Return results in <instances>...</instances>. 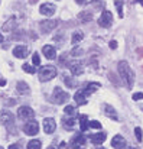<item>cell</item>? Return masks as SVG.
I'll list each match as a JSON object with an SVG mask.
<instances>
[{"instance_id":"obj_1","label":"cell","mask_w":143,"mask_h":149,"mask_svg":"<svg viewBox=\"0 0 143 149\" xmlns=\"http://www.w3.org/2000/svg\"><path fill=\"white\" fill-rule=\"evenodd\" d=\"M119 74H120L123 83L126 84V87L127 88H132L133 87V83H135V72L132 71L130 65L126 61H120L119 62Z\"/></svg>"},{"instance_id":"obj_2","label":"cell","mask_w":143,"mask_h":149,"mask_svg":"<svg viewBox=\"0 0 143 149\" xmlns=\"http://www.w3.org/2000/svg\"><path fill=\"white\" fill-rule=\"evenodd\" d=\"M55 77H56V68L53 65H44L39 70V81H42V83L51 81Z\"/></svg>"},{"instance_id":"obj_3","label":"cell","mask_w":143,"mask_h":149,"mask_svg":"<svg viewBox=\"0 0 143 149\" xmlns=\"http://www.w3.org/2000/svg\"><path fill=\"white\" fill-rule=\"evenodd\" d=\"M68 99H69V94H68L67 91H64L61 87H55V88H53L52 101H53L55 104H62V103H65Z\"/></svg>"},{"instance_id":"obj_4","label":"cell","mask_w":143,"mask_h":149,"mask_svg":"<svg viewBox=\"0 0 143 149\" xmlns=\"http://www.w3.org/2000/svg\"><path fill=\"white\" fill-rule=\"evenodd\" d=\"M111 23H113V15H111V12L110 10H104L101 13L100 19H98V25L103 26V28H110Z\"/></svg>"},{"instance_id":"obj_5","label":"cell","mask_w":143,"mask_h":149,"mask_svg":"<svg viewBox=\"0 0 143 149\" xmlns=\"http://www.w3.org/2000/svg\"><path fill=\"white\" fill-rule=\"evenodd\" d=\"M17 116H19L22 120H29V119H33L35 111H33L29 106H22V107L17 109Z\"/></svg>"},{"instance_id":"obj_6","label":"cell","mask_w":143,"mask_h":149,"mask_svg":"<svg viewBox=\"0 0 143 149\" xmlns=\"http://www.w3.org/2000/svg\"><path fill=\"white\" fill-rule=\"evenodd\" d=\"M38 130H39V123L35 122V120H31V122L28 120V123H25V126H23V132L26 135H29V136L36 135Z\"/></svg>"},{"instance_id":"obj_7","label":"cell","mask_w":143,"mask_h":149,"mask_svg":"<svg viewBox=\"0 0 143 149\" xmlns=\"http://www.w3.org/2000/svg\"><path fill=\"white\" fill-rule=\"evenodd\" d=\"M55 129H56V123H55V120L52 117L44 119V130H45V133L51 135V133L55 132Z\"/></svg>"},{"instance_id":"obj_8","label":"cell","mask_w":143,"mask_h":149,"mask_svg":"<svg viewBox=\"0 0 143 149\" xmlns=\"http://www.w3.org/2000/svg\"><path fill=\"white\" fill-rule=\"evenodd\" d=\"M55 4H52V3H44V4H41V7H39V12H41V15H44V16H52L53 13H55Z\"/></svg>"},{"instance_id":"obj_9","label":"cell","mask_w":143,"mask_h":149,"mask_svg":"<svg viewBox=\"0 0 143 149\" xmlns=\"http://www.w3.org/2000/svg\"><path fill=\"white\" fill-rule=\"evenodd\" d=\"M111 146L114 149H124L126 148V139L121 135H116L111 139Z\"/></svg>"},{"instance_id":"obj_10","label":"cell","mask_w":143,"mask_h":149,"mask_svg":"<svg viewBox=\"0 0 143 149\" xmlns=\"http://www.w3.org/2000/svg\"><path fill=\"white\" fill-rule=\"evenodd\" d=\"M56 25H58V22H56L55 19H47V20L41 22V29H42V32L47 33V32H49V31L55 29Z\"/></svg>"},{"instance_id":"obj_11","label":"cell","mask_w":143,"mask_h":149,"mask_svg":"<svg viewBox=\"0 0 143 149\" xmlns=\"http://www.w3.org/2000/svg\"><path fill=\"white\" fill-rule=\"evenodd\" d=\"M68 67H69V70H71V72H72L74 75H81V74L84 72V65H83V62H80V61H74V62H71Z\"/></svg>"},{"instance_id":"obj_12","label":"cell","mask_w":143,"mask_h":149,"mask_svg":"<svg viewBox=\"0 0 143 149\" xmlns=\"http://www.w3.org/2000/svg\"><path fill=\"white\" fill-rule=\"evenodd\" d=\"M0 122L3 125H12L13 123V114L7 110H1L0 111Z\"/></svg>"},{"instance_id":"obj_13","label":"cell","mask_w":143,"mask_h":149,"mask_svg":"<svg viewBox=\"0 0 143 149\" xmlns=\"http://www.w3.org/2000/svg\"><path fill=\"white\" fill-rule=\"evenodd\" d=\"M84 143H85V138L83 135H80V133H77L72 138V141H71V146L72 148H81V146H84Z\"/></svg>"},{"instance_id":"obj_14","label":"cell","mask_w":143,"mask_h":149,"mask_svg":"<svg viewBox=\"0 0 143 149\" xmlns=\"http://www.w3.org/2000/svg\"><path fill=\"white\" fill-rule=\"evenodd\" d=\"M100 87H101V86H100V83H90V84H88L85 88H83L81 91L84 93V96H85V97H88L90 94H93L94 91H97Z\"/></svg>"},{"instance_id":"obj_15","label":"cell","mask_w":143,"mask_h":149,"mask_svg":"<svg viewBox=\"0 0 143 149\" xmlns=\"http://www.w3.org/2000/svg\"><path fill=\"white\" fill-rule=\"evenodd\" d=\"M42 52H44V55L47 56L48 59H55L56 58V49L52 45H45L42 48Z\"/></svg>"},{"instance_id":"obj_16","label":"cell","mask_w":143,"mask_h":149,"mask_svg":"<svg viewBox=\"0 0 143 149\" xmlns=\"http://www.w3.org/2000/svg\"><path fill=\"white\" fill-rule=\"evenodd\" d=\"M13 55L16 58H26L28 56V48L23 47V45H17L15 49H13Z\"/></svg>"},{"instance_id":"obj_17","label":"cell","mask_w":143,"mask_h":149,"mask_svg":"<svg viewBox=\"0 0 143 149\" xmlns=\"http://www.w3.org/2000/svg\"><path fill=\"white\" fill-rule=\"evenodd\" d=\"M91 142L95 143V145H101L106 139H107V135L104 133V132H100V133H94V135H91Z\"/></svg>"},{"instance_id":"obj_18","label":"cell","mask_w":143,"mask_h":149,"mask_svg":"<svg viewBox=\"0 0 143 149\" xmlns=\"http://www.w3.org/2000/svg\"><path fill=\"white\" fill-rule=\"evenodd\" d=\"M104 113H106V116H108L110 119H113V120H119V116H117L114 107H111V106H108V104H104Z\"/></svg>"},{"instance_id":"obj_19","label":"cell","mask_w":143,"mask_h":149,"mask_svg":"<svg viewBox=\"0 0 143 149\" xmlns=\"http://www.w3.org/2000/svg\"><path fill=\"white\" fill-rule=\"evenodd\" d=\"M74 100H75V103H77L78 106H84V104L87 103V97L84 96V93H83L81 90H78V91L75 93V96H74Z\"/></svg>"},{"instance_id":"obj_20","label":"cell","mask_w":143,"mask_h":149,"mask_svg":"<svg viewBox=\"0 0 143 149\" xmlns=\"http://www.w3.org/2000/svg\"><path fill=\"white\" fill-rule=\"evenodd\" d=\"M16 90H17V93H20V94H29V91H31L29 86H28L26 83H23V81H19V83L16 84Z\"/></svg>"},{"instance_id":"obj_21","label":"cell","mask_w":143,"mask_h":149,"mask_svg":"<svg viewBox=\"0 0 143 149\" xmlns=\"http://www.w3.org/2000/svg\"><path fill=\"white\" fill-rule=\"evenodd\" d=\"M15 28H16V17L12 16V17L3 25V29H4L6 32H10V31H13Z\"/></svg>"},{"instance_id":"obj_22","label":"cell","mask_w":143,"mask_h":149,"mask_svg":"<svg viewBox=\"0 0 143 149\" xmlns=\"http://www.w3.org/2000/svg\"><path fill=\"white\" fill-rule=\"evenodd\" d=\"M88 127H90V122H88L87 116L83 114V116L80 117V129H81V132H85Z\"/></svg>"},{"instance_id":"obj_23","label":"cell","mask_w":143,"mask_h":149,"mask_svg":"<svg viewBox=\"0 0 143 149\" xmlns=\"http://www.w3.org/2000/svg\"><path fill=\"white\" fill-rule=\"evenodd\" d=\"M78 19H80L81 22H90V20L93 19V15H91L90 12H81V13L78 15Z\"/></svg>"},{"instance_id":"obj_24","label":"cell","mask_w":143,"mask_h":149,"mask_svg":"<svg viewBox=\"0 0 143 149\" xmlns=\"http://www.w3.org/2000/svg\"><path fill=\"white\" fill-rule=\"evenodd\" d=\"M41 146H42L41 141L33 139V141H31V142L28 143V148H26V149H41Z\"/></svg>"},{"instance_id":"obj_25","label":"cell","mask_w":143,"mask_h":149,"mask_svg":"<svg viewBox=\"0 0 143 149\" xmlns=\"http://www.w3.org/2000/svg\"><path fill=\"white\" fill-rule=\"evenodd\" d=\"M62 123H64L68 129H71V127H74V126H75V119H74V117H69V119H67V117H65V119H62Z\"/></svg>"},{"instance_id":"obj_26","label":"cell","mask_w":143,"mask_h":149,"mask_svg":"<svg viewBox=\"0 0 143 149\" xmlns=\"http://www.w3.org/2000/svg\"><path fill=\"white\" fill-rule=\"evenodd\" d=\"M84 38V33L83 32H75L74 35H72V44H78V42H81V39Z\"/></svg>"},{"instance_id":"obj_27","label":"cell","mask_w":143,"mask_h":149,"mask_svg":"<svg viewBox=\"0 0 143 149\" xmlns=\"http://www.w3.org/2000/svg\"><path fill=\"white\" fill-rule=\"evenodd\" d=\"M22 68H23V71H25V72H29V74H35V67H33V65H29V64H23V65H22Z\"/></svg>"},{"instance_id":"obj_28","label":"cell","mask_w":143,"mask_h":149,"mask_svg":"<svg viewBox=\"0 0 143 149\" xmlns=\"http://www.w3.org/2000/svg\"><path fill=\"white\" fill-rule=\"evenodd\" d=\"M114 4H116V7H117L119 16H120V17H123V3H121L120 0H116V1H114Z\"/></svg>"},{"instance_id":"obj_29","label":"cell","mask_w":143,"mask_h":149,"mask_svg":"<svg viewBox=\"0 0 143 149\" xmlns=\"http://www.w3.org/2000/svg\"><path fill=\"white\" fill-rule=\"evenodd\" d=\"M64 81H65V84L69 87V88H72L74 86H75V83L71 80V77H68V75H64Z\"/></svg>"},{"instance_id":"obj_30","label":"cell","mask_w":143,"mask_h":149,"mask_svg":"<svg viewBox=\"0 0 143 149\" xmlns=\"http://www.w3.org/2000/svg\"><path fill=\"white\" fill-rule=\"evenodd\" d=\"M64 111H65V114H68V116H74V114H75V109H74L72 106H67V107L64 109Z\"/></svg>"},{"instance_id":"obj_31","label":"cell","mask_w":143,"mask_h":149,"mask_svg":"<svg viewBox=\"0 0 143 149\" xmlns=\"http://www.w3.org/2000/svg\"><path fill=\"white\" fill-rule=\"evenodd\" d=\"M135 135H136V139H137L139 142H142L143 133H142V129H140V127H136V129H135Z\"/></svg>"},{"instance_id":"obj_32","label":"cell","mask_w":143,"mask_h":149,"mask_svg":"<svg viewBox=\"0 0 143 149\" xmlns=\"http://www.w3.org/2000/svg\"><path fill=\"white\" fill-rule=\"evenodd\" d=\"M90 127H93V129H101V123L98 120H91L90 122Z\"/></svg>"},{"instance_id":"obj_33","label":"cell","mask_w":143,"mask_h":149,"mask_svg":"<svg viewBox=\"0 0 143 149\" xmlns=\"http://www.w3.org/2000/svg\"><path fill=\"white\" fill-rule=\"evenodd\" d=\"M81 54H83V49H81L80 47H77V48H74V49L71 51V55H72V56H80Z\"/></svg>"},{"instance_id":"obj_34","label":"cell","mask_w":143,"mask_h":149,"mask_svg":"<svg viewBox=\"0 0 143 149\" xmlns=\"http://www.w3.org/2000/svg\"><path fill=\"white\" fill-rule=\"evenodd\" d=\"M32 62H33V65H39V64H41V58H39L38 54H35V55L32 56Z\"/></svg>"},{"instance_id":"obj_35","label":"cell","mask_w":143,"mask_h":149,"mask_svg":"<svg viewBox=\"0 0 143 149\" xmlns=\"http://www.w3.org/2000/svg\"><path fill=\"white\" fill-rule=\"evenodd\" d=\"M132 99L136 100V101H137V100H142V99H143V93H135Z\"/></svg>"},{"instance_id":"obj_36","label":"cell","mask_w":143,"mask_h":149,"mask_svg":"<svg viewBox=\"0 0 143 149\" xmlns=\"http://www.w3.org/2000/svg\"><path fill=\"white\" fill-rule=\"evenodd\" d=\"M110 48H111V49H116V48H117V42H116V41H111V42H110Z\"/></svg>"},{"instance_id":"obj_37","label":"cell","mask_w":143,"mask_h":149,"mask_svg":"<svg viewBox=\"0 0 143 149\" xmlns=\"http://www.w3.org/2000/svg\"><path fill=\"white\" fill-rule=\"evenodd\" d=\"M90 0H77V3L78 4H84V3H88Z\"/></svg>"},{"instance_id":"obj_38","label":"cell","mask_w":143,"mask_h":149,"mask_svg":"<svg viewBox=\"0 0 143 149\" xmlns=\"http://www.w3.org/2000/svg\"><path fill=\"white\" fill-rule=\"evenodd\" d=\"M3 86H6V80L0 78V87H3Z\"/></svg>"},{"instance_id":"obj_39","label":"cell","mask_w":143,"mask_h":149,"mask_svg":"<svg viewBox=\"0 0 143 149\" xmlns=\"http://www.w3.org/2000/svg\"><path fill=\"white\" fill-rule=\"evenodd\" d=\"M9 149H19V146H17L16 143H13V145H10V146H9Z\"/></svg>"},{"instance_id":"obj_40","label":"cell","mask_w":143,"mask_h":149,"mask_svg":"<svg viewBox=\"0 0 143 149\" xmlns=\"http://www.w3.org/2000/svg\"><path fill=\"white\" fill-rule=\"evenodd\" d=\"M65 146H67V143H65V142H61V145H59V148H61V149H64V148H65Z\"/></svg>"},{"instance_id":"obj_41","label":"cell","mask_w":143,"mask_h":149,"mask_svg":"<svg viewBox=\"0 0 143 149\" xmlns=\"http://www.w3.org/2000/svg\"><path fill=\"white\" fill-rule=\"evenodd\" d=\"M48 149H58V148H56L55 145H51V146H49V148H48Z\"/></svg>"},{"instance_id":"obj_42","label":"cell","mask_w":143,"mask_h":149,"mask_svg":"<svg viewBox=\"0 0 143 149\" xmlns=\"http://www.w3.org/2000/svg\"><path fill=\"white\" fill-rule=\"evenodd\" d=\"M0 42H3V35L0 33Z\"/></svg>"},{"instance_id":"obj_43","label":"cell","mask_w":143,"mask_h":149,"mask_svg":"<svg viewBox=\"0 0 143 149\" xmlns=\"http://www.w3.org/2000/svg\"><path fill=\"white\" fill-rule=\"evenodd\" d=\"M136 1H139V3H140V4L143 6V0H136Z\"/></svg>"},{"instance_id":"obj_44","label":"cell","mask_w":143,"mask_h":149,"mask_svg":"<svg viewBox=\"0 0 143 149\" xmlns=\"http://www.w3.org/2000/svg\"><path fill=\"white\" fill-rule=\"evenodd\" d=\"M36 1H38V0H31V3H36Z\"/></svg>"},{"instance_id":"obj_45","label":"cell","mask_w":143,"mask_h":149,"mask_svg":"<svg viewBox=\"0 0 143 149\" xmlns=\"http://www.w3.org/2000/svg\"><path fill=\"white\" fill-rule=\"evenodd\" d=\"M140 109H142V110H143V106H142V107H140Z\"/></svg>"},{"instance_id":"obj_46","label":"cell","mask_w":143,"mask_h":149,"mask_svg":"<svg viewBox=\"0 0 143 149\" xmlns=\"http://www.w3.org/2000/svg\"><path fill=\"white\" fill-rule=\"evenodd\" d=\"M98 149H104V148H98Z\"/></svg>"},{"instance_id":"obj_47","label":"cell","mask_w":143,"mask_h":149,"mask_svg":"<svg viewBox=\"0 0 143 149\" xmlns=\"http://www.w3.org/2000/svg\"><path fill=\"white\" fill-rule=\"evenodd\" d=\"M0 149H3V148H1V146H0Z\"/></svg>"}]
</instances>
